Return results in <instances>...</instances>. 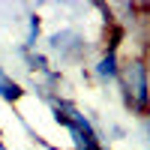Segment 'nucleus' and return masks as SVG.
Here are the masks:
<instances>
[{
	"mask_svg": "<svg viewBox=\"0 0 150 150\" xmlns=\"http://www.w3.org/2000/svg\"><path fill=\"white\" fill-rule=\"evenodd\" d=\"M132 15L138 21V48H141L138 57H144L150 63V3H135Z\"/></svg>",
	"mask_w": 150,
	"mask_h": 150,
	"instance_id": "4",
	"label": "nucleus"
},
{
	"mask_svg": "<svg viewBox=\"0 0 150 150\" xmlns=\"http://www.w3.org/2000/svg\"><path fill=\"white\" fill-rule=\"evenodd\" d=\"M0 144H3V129H0Z\"/></svg>",
	"mask_w": 150,
	"mask_h": 150,
	"instance_id": "6",
	"label": "nucleus"
},
{
	"mask_svg": "<svg viewBox=\"0 0 150 150\" xmlns=\"http://www.w3.org/2000/svg\"><path fill=\"white\" fill-rule=\"evenodd\" d=\"M42 54L48 60H57V63H66V66L87 63V57H90V39L78 27H60V30L45 36V51Z\"/></svg>",
	"mask_w": 150,
	"mask_h": 150,
	"instance_id": "2",
	"label": "nucleus"
},
{
	"mask_svg": "<svg viewBox=\"0 0 150 150\" xmlns=\"http://www.w3.org/2000/svg\"><path fill=\"white\" fill-rule=\"evenodd\" d=\"M24 48H39V42H42V18L36 15V12H30V15H24Z\"/></svg>",
	"mask_w": 150,
	"mask_h": 150,
	"instance_id": "5",
	"label": "nucleus"
},
{
	"mask_svg": "<svg viewBox=\"0 0 150 150\" xmlns=\"http://www.w3.org/2000/svg\"><path fill=\"white\" fill-rule=\"evenodd\" d=\"M147 147H150V135H147Z\"/></svg>",
	"mask_w": 150,
	"mask_h": 150,
	"instance_id": "8",
	"label": "nucleus"
},
{
	"mask_svg": "<svg viewBox=\"0 0 150 150\" xmlns=\"http://www.w3.org/2000/svg\"><path fill=\"white\" fill-rule=\"evenodd\" d=\"M117 87H120L123 105H126L129 114L150 123V63L144 57L132 54L126 60H120Z\"/></svg>",
	"mask_w": 150,
	"mask_h": 150,
	"instance_id": "1",
	"label": "nucleus"
},
{
	"mask_svg": "<svg viewBox=\"0 0 150 150\" xmlns=\"http://www.w3.org/2000/svg\"><path fill=\"white\" fill-rule=\"evenodd\" d=\"M117 69H120V54H117V48H102L99 57H96V63L90 66L93 78H96L99 84L117 81Z\"/></svg>",
	"mask_w": 150,
	"mask_h": 150,
	"instance_id": "3",
	"label": "nucleus"
},
{
	"mask_svg": "<svg viewBox=\"0 0 150 150\" xmlns=\"http://www.w3.org/2000/svg\"><path fill=\"white\" fill-rule=\"evenodd\" d=\"M0 150H9V147H6V144H0Z\"/></svg>",
	"mask_w": 150,
	"mask_h": 150,
	"instance_id": "7",
	"label": "nucleus"
}]
</instances>
